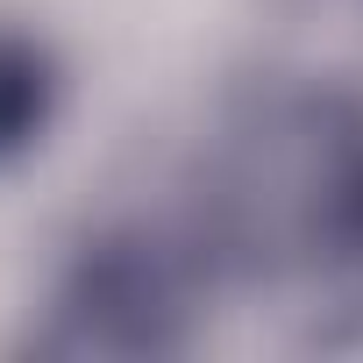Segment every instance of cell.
<instances>
[{
	"instance_id": "cell-2",
	"label": "cell",
	"mask_w": 363,
	"mask_h": 363,
	"mask_svg": "<svg viewBox=\"0 0 363 363\" xmlns=\"http://www.w3.org/2000/svg\"><path fill=\"white\" fill-rule=\"evenodd\" d=\"M57 93H65L57 57H50L36 36H22V29H0V171L22 164V157L50 135Z\"/></svg>"
},
{
	"instance_id": "cell-1",
	"label": "cell",
	"mask_w": 363,
	"mask_h": 363,
	"mask_svg": "<svg viewBox=\"0 0 363 363\" xmlns=\"http://www.w3.org/2000/svg\"><path fill=\"white\" fill-rule=\"evenodd\" d=\"M207 257L171 242L157 228H114L86 242V257L65 271L50 320L29 335L36 356H171L193 342V299H200Z\"/></svg>"
},
{
	"instance_id": "cell-3",
	"label": "cell",
	"mask_w": 363,
	"mask_h": 363,
	"mask_svg": "<svg viewBox=\"0 0 363 363\" xmlns=\"http://www.w3.org/2000/svg\"><path fill=\"white\" fill-rule=\"evenodd\" d=\"M313 242L328 250V264H335L349 285H363V157H349L328 186H320Z\"/></svg>"
}]
</instances>
